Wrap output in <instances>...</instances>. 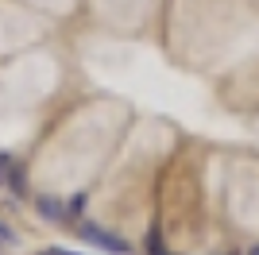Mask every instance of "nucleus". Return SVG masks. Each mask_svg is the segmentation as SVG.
<instances>
[{"instance_id": "1", "label": "nucleus", "mask_w": 259, "mask_h": 255, "mask_svg": "<svg viewBox=\"0 0 259 255\" xmlns=\"http://www.w3.org/2000/svg\"><path fill=\"white\" fill-rule=\"evenodd\" d=\"M77 236H81V240H89V244H97L101 251H112V255H128V244H124L120 236L105 232V228H97V224H89V221H77Z\"/></svg>"}, {"instance_id": "2", "label": "nucleus", "mask_w": 259, "mask_h": 255, "mask_svg": "<svg viewBox=\"0 0 259 255\" xmlns=\"http://www.w3.org/2000/svg\"><path fill=\"white\" fill-rule=\"evenodd\" d=\"M39 217H43V221H54V224H62L66 217H70V212H66V205L58 201V197H39Z\"/></svg>"}, {"instance_id": "3", "label": "nucleus", "mask_w": 259, "mask_h": 255, "mask_svg": "<svg viewBox=\"0 0 259 255\" xmlns=\"http://www.w3.org/2000/svg\"><path fill=\"white\" fill-rule=\"evenodd\" d=\"M4 186H12L16 193H23V190H27V182H23V170H12V166H8V178H4Z\"/></svg>"}, {"instance_id": "4", "label": "nucleus", "mask_w": 259, "mask_h": 255, "mask_svg": "<svg viewBox=\"0 0 259 255\" xmlns=\"http://www.w3.org/2000/svg\"><path fill=\"white\" fill-rule=\"evenodd\" d=\"M85 209V193H81V197H74V201H70V217H77V212Z\"/></svg>"}, {"instance_id": "5", "label": "nucleus", "mask_w": 259, "mask_h": 255, "mask_svg": "<svg viewBox=\"0 0 259 255\" xmlns=\"http://www.w3.org/2000/svg\"><path fill=\"white\" fill-rule=\"evenodd\" d=\"M8 178V159H4V155H0V182Z\"/></svg>"}, {"instance_id": "6", "label": "nucleus", "mask_w": 259, "mask_h": 255, "mask_svg": "<svg viewBox=\"0 0 259 255\" xmlns=\"http://www.w3.org/2000/svg\"><path fill=\"white\" fill-rule=\"evenodd\" d=\"M0 240H12V232H8V228H4V224H0Z\"/></svg>"}, {"instance_id": "7", "label": "nucleus", "mask_w": 259, "mask_h": 255, "mask_svg": "<svg viewBox=\"0 0 259 255\" xmlns=\"http://www.w3.org/2000/svg\"><path fill=\"white\" fill-rule=\"evenodd\" d=\"M251 255H259V247H255V251H251Z\"/></svg>"}]
</instances>
